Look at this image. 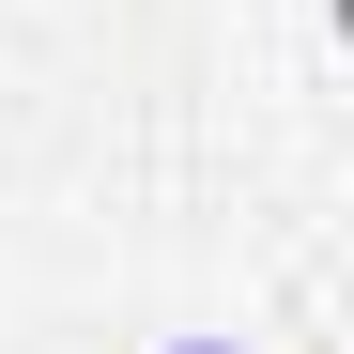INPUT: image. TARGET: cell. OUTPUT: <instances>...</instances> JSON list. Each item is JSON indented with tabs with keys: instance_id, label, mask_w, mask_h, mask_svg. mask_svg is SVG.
I'll use <instances>...</instances> for the list:
<instances>
[{
	"instance_id": "obj_1",
	"label": "cell",
	"mask_w": 354,
	"mask_h": 354,
	"mask_svg": "<svg viewBox=\"0 0 354 354\" xmlns=\"http://www.w3.org/2000/svg\"><path fill=\"white\" fill-rule=\"evenodd\" d=\"M154 354H247V339H154Z\"/></svg>"
}]
</instances>
